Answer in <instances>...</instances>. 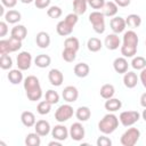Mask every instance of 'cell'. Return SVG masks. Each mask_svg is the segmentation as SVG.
Returning a JSON list of instances; mask_svg holds the SVG:
<instances>
[{"label": "cell", "mask_w": 146, "mask_h": 146, "mask_svg": "<svg viewBox=\"0 0 146 146\" xmlns=\"http://www.w3.org/2000/svg\"><path fill=\"white\" fill-rule=\"evenodd\" d=\"M24 90L26 92V97L31 102L40 100L42 97V89L40 86V81L34 75H29L24 79Z\"/></svg>", "instance_id": "1"}, {"label": "cell", "mask_w": 146, "mask_h": 146, "mask_svg": "<svg viewBox=\"0 0 146 146\" xmlns=\"http://www.w3.org/2000/svg\"><path fill=\"white\" fill-rule=\"evenodd\" d=\"M119 127V117L114 114L108 112L106 115L100 119L98 122V130L104 135H111Z\"/></svg>", "instance_id": "2"}, {"label": "cell", "mask_w": 146, "mask_h": 146, "mask_svg": "<svg viewBox=\"0 0 146 146\" xmlns=\"http://www.w3.org/2000/svg\"><path fill=\"white\" fill-rule=\"evenodd\" d=\"M140 138V131L139 129L131 125V128L128 127V129L122 133L120 138V143L122 146H135Z\"/></svg>", "instance_id": "3"}, {"label": "cell", "mask_w": 146, "mask_h": 146, "mask_svg": "<svg viewBox=\"0 0 146 146\" xmlns=\"http://www.w3.org/2000/svg\"><path fill=\"white\" fill-rule=\"evenodd\" d=\"M22 48V41L10 36L9 39L0 40V55H7L10 52H15Z\"/></svg>", "instance_id": "4"}, {"label": "cell", "mask_w": 146, "mask_h": 146, "mask_svg": "<svg viewBox=\"0 0 146 146\" xmlns=\"http://www.w3.org/2000/svg\"><path fill=\"white\" fill-rule=\"evenodd\" d=\"M89 22L92 24L94 31L98 34H103L105 32V15L103 11L95 10L89 15Z\"/></svg>", "instance_id": "5"}, {"label": "cell", "mask_w": 146, "mask_h": 146, "mask_svg": "<svg viewBox=\"0 0 146 146\" xmlns=\"http://www.w3.org/2000/svg\"><path fill=\"white\" fill-rule=\"evenodd\" d=\"M73 114H74V110L70 105V103L68 104H63V105H60L56 110V112H55V120L57 122H59V123H64V122L68 121L73 116Z\"/></svg>", "instance_id": "6"}, {"label": "cell", "mask_w": 146, "mask_h": 146, "mask_svg": "<svg viewBox=\"0 0 146 146\" xmlns=\"http://www.w3.org/2000/svg\"><path fill=\"white\" fill-rule=\"evenodd\" d=\"M139 119H140V113L137 111H124L121 112L119 115V121L125 128L133 125L136 122L139 121Z\"/></svg>", "instance_id": "7"}, {"label": "cell", "mask_w": 146, "mask_h": 146, "mask_svg": "<svg viewBox=\"0 0 146 146\" xmlns=\"http://www.w3.org/2000/svg\"><path fill=\"white\" fill-rule=\"evenodd\" d=\"M17 67L22 71H26L32 65V55L29 51H21L16 57Z\"/></svg>", "instance_id": "8"}, {"label": "cell", "mask_w": 146, "mask_h": 146, "mask_svg": "<svg viewBox=\"0 0 146 146\" xmlns=\"http://www.w3.org/2000/svg\"><path fill=\"white\" fill-rule=\"evenodd\" d=\"M68 132H70V137H71L73 140H75V141L82 140V139L84 138V135H86L84 127L80 123V121L72 123L71 127H70Z\"/></svg>", "instance_id": "9"}, {"label": "cell", "mask_w": 146, "mask_h": 146, "mask_svg": "<svg viewBox=\"0 0 146 146\" xmlns=\"http://www.w3.org/2000/svg\"><path fill=\"white\" fill-rule=\"evenodd\" d=\"M51 136L54 139L64 141L70 136V132H68V129L64 124H57L54 128H51Z\"/></svg>", "instance_id": "10"}, {"label": "cell", "mask_w": 146, "mask_h": 146, "mask_svg": "<svg viewBox=\"0 0 146 146\" xmlns=\"http://www.w3.org/2000/svg\"><path fill=\"white\" fill-rule=\"evenodd\" d=\"M62 96H63V98L66 103H74V102H76V99L79 97V91H78L76 87L67 86V87L64 88V90L62 92Z\"/></svg>", "instance_id": "11"}, {"label": "cell", "mask_w": 146, "mask_h": 146, "mask_svg": "<svg viewBox=\"0 0 146 146\" xmlns=\"http://www.w3.org/2000/svg\"><path fill=\"white\" fill-rule=\"evenodd\" d=\"M110 25H111V29L113 31V33H122L124 32L125 27H127V24H125V19L123 17H120V16H116V17H113L110 22Z\"/></svg>", "instance_id": "12"}, {"label": "cell", "mask_w": 146, "mask_h": 146, "mask_svg": "<svg viewBox=\"0 0 146 146\" xmlns=\"http://www.w3.org/2000/svg\"><path fill=\"white\" fill-rule=\"evenodd\" d=\"M104 44L108 50H116L121 46V40L119 38V34L116 33H111L106 35L104 40Z\"/></svg>", "instance_id": "13"}, {"label": "cell", "mask_w": 146, "mask_h": 146, "mask_svg": "<svg viewBox=\"0 0 146 146\" xmlns=\"http://www.w3.org/2000/svg\"><path fill=\"white\" fill-rule=\"evenodd\" d=\"M48 80H49L50 84H52L55 87H59L64 82V75L59 70L51 68L48 73Z\"/></svg>", "instance_id": "14"}, {"label": "cell", "mask_w": 146, "mask_h": 146, "mask_svg": "<svg viewBox=\"0 0 146 146\" xmlns=\"http://www.w3.org/2000/svg\"><path fill=\"white\" fill-rule=\"evenodd\" d=\"M139 78L137 76V74L133 71H127L123 75V84L128 88V89H132L137 86Z\"/></svg>", "instance_id": "15"}, {"label": "cell", "mask_w": 146, "mask_h": 146, "mask_svg": "<svg viewBox=\"0 0 146 146\" xmlns=\"http://www.w3.org/2000/svg\"><path fill=\"white\" fill-rule=\"evenodd\" d=\"M34 129H35V132L39 133L41 137H46L49 132H51V127H50V123L46 120H39L35 122L34 124Z\"/></svg>", "instance_id": "16"}, {"label": "cell", "mask_w": 146, "mask_h": 146, "mask_svg": "<svg viewBox=\"0 0 146 146\" xmlns=\"http://www.w3.org/2000/svg\"><path fill=\"white\" fill-rule=\"evenodd\" d=\"M113 67H114V71L119 74H124L127 71H128V67H129V63L125 57H117L114 59L113 62Z\"/></svg>", "instance_id": "17"}, {"label": "cell", "mask_w": 146, "mask_h": 146, "mask_svg": "<svg viewBox=\"0 0 146 146\" xmlns=\"http://www.w3.org/2000/svg\"><path fill=\"white\" fill-rule=\"evenodd\" d=\"M35 43L41 49L48 48L49 44H50V35L47 32H44V31L39 32L36 34V36H35Z\"/></svg>", "instance_id": "18"}, {"label": "cell", "mask_w": 146, "mask_h": 146, "mask_svg": "<svg viewBox=\"0 0 146 146\" xmlns=\"http://www.w3.org/2000/svg\"><path fill=\"white\" fill-rule=\"evenodd\" d=\"M139 42L138 35L133 30H129L127 32H124L123 34V43L122 44H128V46H135L137 47Z\"/></svg>", "instance_id": "19"}, {"label": "cell", "mask_w": 146, "mask_h": 146, "mask_svg": "<svg viewBox=\"0 0 146 146\" xmlns=\"http://www.w3.org/2000/svg\"><path fill=\"white\" fill-rule=\"evenodd\" d=\"M26 35H27V30L24 25H21V24L15 25L10 31V36H13L15 39H18L21 41H23L26 38Z\"/></svg>", "instance_id": "20"}, {"label": "cell", "mask_w": 146, "mask_h": 146, "mask_svg": "<svg viewBox=\"0 0 146 146\" xmlns=\"http://www.w3.org/2000/svg\"><path fill=\"white\" fill-rule=\"evenodd\" d=\"M7 78H8L9 82L11 84H19L24 80L22 70H19V68H13V70H10L9 73H8V75H7Z\"/></svg>", "instance_id": "21"}, {"label": "cell", "mask_w": 146, "mask_h": 146, "mask_svg": "<svg viewBox=\"0 0 146 146\" xmlns=\"http://www.w3.org/2000/svg\"><path fill=\"white\" fill-rule=\"evenodd\" d=\"M104 107L107 112H111V113H114L116 111H119L121 107H122V103L120 99L117 98H110V99H106L105 104H104Z\"/></svg>", "instance_id": "22"}, {"label": "cell", "mask_w": 146, "mask_h": 146, "mask_svg": "<svg viewBox=\"0 0 146 146\" xmlns=\"http://www.w3.org/2000/svg\"><path fill=\"white\" fill-rule=\"evenodd\" d=\"M21 121L22 123L27 127V128H31V127H34L36 120H35V115L31 112V111H24L22 114H21Z\"/></svg>", "instance_id": "23"}, {"label": "cell", "mask_w": 146, "mask_h": 146, "mask_svg": "<svg viewBox=\"0 0 146 146\" xmlns=\"http://www.w3.org/2000/svg\"><path fill=\"white\" fill-rule=\"evenodd\" d=\"M73 71L78 78H86V76H88V74L90 72V67L87 63H78V64H75Z\"/></svg>", "instance_id": "24"}, {"label": "cell", "mask_w": 146, "mask_h": 146, "mask_svg": "<svg viewBox=\"0 0 146 146\" xmlns=\"http://www.w3.org/2000/svg\"><path fill=\"white\" fill-rule=\"evenodd\" d=\"M56 31L60 36H66V35H70L73 32V26L67 24L65 21H60L56 25Z\"/></svg>", "instance_id": "25"}, {"label": "cell", "mask_w": 146, "mask_h": 146, "mask_svg": "<svg viewBox=\"0 0 146 146\" xmlns=\"http://www.w3.org/2000/svg\"><path fill=\"white\" fill-rule=\"evenodd\" d=\"M75 116L80 122H86L90 119L91 116V111L89 107L87 106H80L76 111H75Z\"/></svg>", "instance_id": "26"}, {"label": "cell", "mask_w": 146, "mask_h": 146, "mask_svg": "<svg viewBox=\"0 0 146 146\" xmlns=\"http://www.w3.org/2000/svg\"><path fill=\"white\" fill-rule=\"evenodd\" d=\"M22 19V15L18 10L15 9H9L6 14H5V21L9 24H16Z\"/></svg>", "instance_id": "27"}, {"label": "cell", "mask_w": 146, "mask_h": 146, "mask_svg": "<svg viewBox=\"0 0 146 146\" xmlns=\"http://www.w3.org/2000/svg\"><path fill=\"white\" fill-rule=\"evenodd\" d=\"M117 10H119V6L114 1H108L103 7V14L105 16H108V17L115 16L117 14Z\"/></svg>", "instance_id": "28"}, {"label": "cell", "mask_w": 146, "mask_h": 146, "mask_svg": "<svg viewBox=\"0 0 146 146\" xmlns=\"http://www.w3.org/2000/svg\"><path fill=\"white\" fill-rule=\"evenodd\" d=\"M125 24H127L128 27H130L132 30L133 29H137L141 24V18L137 14H130V15H128L125 17Z\"/></svg>", "instance_id": "29"}, {"label": "cell", "mask_w": 146, "mask_h": 146, "mask_svg": "<svg viewBox=\"0 0 146 146\" xmlns=\"http://www.w3.org/2000/svg\"><path fill=\"white\" fill-rule=\"evenodd\" d=\"M50 63H51V58L49 55H46V54H40L34 58V64L40 68L48 67Z\"/></svg>", "instance_id": "30"}, {"label": "cell", "mask_w": 146, "mask_h": 146, "mask_svg": "<svg viewBox=\"0 0 146 146\" xmlns=\"http://www.w3.org/2000/svg\"><path fill=\"white\" fill-rule=\"evenodd\" d=\"M99 94L100 96L104 98V99H110L114 96L115 94V88L113 84L111 83H105L100 87V90H99Z\"/></svg>", "instance_id": "31"}, {"label": "cell", "mask_w": 146, "mask_h": 146, "mask_svg": "<svg viewBox=\"0 0 146 146\" xmlns=\"http://www.w3.org/2000/svg\"><path fill=\"white\" fill-rule=\"evenodd\" d=\"M41 136L36 132H30L25 137V145L26 146H40L41 144Z\"/></svg>", "instance_id": "32"}, {"label": "cell", "mask_w": 146, "mask_h": 146, "mask_svg": "<svg viewBox=\"0 0 146 146\" xmlns=\"http://www.w3.org/2000/svg\"><path fill=\"white\" fill-rule=\"evenodd\" d=\"M102 47H103V42L100 41V39H98V38H90L88 41H87V48H88V50L89 51H91V52H97V51H99L100 49H102Z\"/></svg>", "instance_id": "33"}, {"label": "cell", "mask_w": 146, "mask_h": 146, "mask_svg": "<svg viewBox=\"0 0 146 146\" xmlns=\"http://www.w3.org/2000/svg\"><path fill=\"white\" fill-rule=\"evenodd\" d=\"M88 1L86 0H73V11L76 15H82L87 11Z\"/></svg>", "instance_id": "34"}, {"label": "cell", "mask_w": 146, "mask_h": 146, "mask_svg": "<svg viewBox=\"0 0 146 146\" xmlns=\"http://www.w3.org/2000/svg\"><path fill=\"white\" fill-rule=\"evenodd\" d=\"M64 48L72 49V50H74V51L78 52V50L80 48L79 39L75 38V36H68V38H66L65 41H64Z\"/></svg>", "instance_id": "35"}, {"label": "cell", "mask_w": 146, "mask_h": 146, "mask_svg": "<svg viewBox=\"0 0 146 146\" xmlns=\"http://www.w3.org/2000/svg\"><path fill=\"white\" fill-rule=\"evenodd\" d=\"M136 52H137V47H135V46H128V44H122L121 46V54L125 58L135 57Z\"/></svg>", "instance_id": "36"}, {"label": "cell", "mask_w": 146, "mask_h": 146, "mask_svg": "<svg viewBox=\"0 0 146 146\" xmlns=\"http://www.w3.org/2000/svg\"><path fill=\"white\" fill-rule=\"evenodd\" d=\"M131 66L133 70H137V71H141L143 68L146 67V59L141 56H136V57H132V60H131Z\"/></svg>", "instance_id": "37"}, {"label": "cell", "mask_w": 146, "mask_h": 146, "mask_svg": "<svg viewBox=\"0 0 146 146\" xmlns=\"http://www.w3.org/2000/svg\"><path fill=\"white\" fill-rule=\"evenodd\" d=\"M44 99H46L48 103H50L51 105H55V104H57V103L59 102V94H58L57 91L52 90V89H49V90L46 91Z\"/></svg>", "instance_id": "38"}, {"label": "cell", "mask_w": 146, "mask_h": 146, "mask_svg": "<svg viewBox=\"0 0 146 146\" xmlns=\"http://www.w3.org/2000/svg\"><path fill=\"white\" fill-rule=\"evenodd\" d=\"M50 110H51V104L48 103L46 99L42 100V102H40V103L38 104V106H36V112H38L40 115H46V114H48V113L50 112Z\"/></svg>", "instance_id": "39"}, {"label": "cell", "mask_w": 146, "mask_h": 146, "mask_svg": "<svg viewBox=\"0 0 146 146\" xmlns=\"http://www.w3.org/2000/svg\"><path fill=\"white\" fill-rule=\"evenodd\" d=\"M0 67L2 70H10L13 67V58L9 56V54L1 55V57H0Z\"/></svg>", "instance_id": "40"}, {"label": "cell", "mask_w": 146, "mask_h": 146, "mask_svg": "<svg viewBox=\"0 0 146 146\" xmlns=\"http://www.w3.org/2000/svg\"><path fill=\"white\" fill-rule=\"evenodd\" d=\"M62 57L65 62H68V63H72L75 58H76V51L72 50V49H67V48H64L63 52H62Z\"/></svg>", "instance_id": "41"}, {"label": "cell", "mask_w": 146, "mask_h": 146, "mask_svg": "<svg viewBox=\"0 0 146 146\" xmlns=\"http://www.w3.org/2000/svg\"><path fill=\"white\" fill-rule=\"evenodd\" d=\"M62 14H63V11H62L60 7H58V6H50L47 9V15L50 18H59L62 16Z\"/></svg>", "instance_id": "42"}, {"label": "cell", "mask_w": 146, "mask_h": 146, "mask_svg": "<svg viewBox=\"0 0 146 146\" xmlns=\"http://www.w3.org/2000/svg\"><path fill=\"white\" fill-rule=\"evenodd\" d=\"M67 24H70L71 26H75V24L78 23V21H79V15H76L75 13H71V14H67L66 15V17H65V19H64Z\"/></svg>", "instance_id": "43"}, {"label": "cell", "mask_w": 146, "mask_h": 146, "mask_svg": "<svg viewBox=\"0 0 146 146\" xmlns=\"http://www.w3.org/2000/svg\"><path fill=\"white\" fill-rule=\"evenodd\" d=\"M89 6L96 10H99V9H103V7L105 6L106 1L105 0H89L88 1Z\"/></svg>", "instance_id": "44"}, {"label": "cell", "mask_w": 146, "mask_h": 146, "mask_svg": "<svg viewBox=\"0 0 146 146\" xmlns=\"http://www.w3.org/2000/svg\"><path fill=\"white\" fill-rule=\"evenodd\" d=\"M96 144H97V146H111L112 140L106 136H100V137H98Z\"/></svg>", "instance_id": "45"}, {"label": "cell", "mask_w": 146, "mask_h": 146, "mask_svg": "<svg viewBox=\"0 0 146 146\" xmlns=\"http://www.w3.org/2000/svg\"><path fill=\"white\" fill-rule=\"evenodd\" d=\"M51 0H34V5L38 9H44L49 7Z\"/></svg>", "instance_id": "46"}, {"label": "cell", "mask_w": 146, "mask_h": 146, "mask_svg": "<svg viewBox=\"0 0 146 146\" xmlns=\"http://www.w3.org/2000/svg\"><path fill=\"white\" fill-rule=\"evenodd\" d=\"M8 23L5 21H1L0 22V36L1 38H3V36H6V34L8 33V25H7Z\"/></svg>", "instance_id": "47"}, {"label": "cell", "mask_w": 146, "mask_h": 146, "mask_svg": "<svg viewBox=\"0 0 146 146\" xmlns=\"http://www.w3.org/2000/svg\"><path fill=\"white\" fill-rule=\"evenodd\" d=\"M1 3L2 6H5L6 8H14L16 5H17V0H1Z\"/></svg>", "instance_id": "48"}, {"label": "cell", "mask_w": 146, "mask_h": 146, "mask_svg": "<svg viewBox=\"0 0 146 146\" xmlns=\"http://www.w3.org/2000/svg\"><path fill=\"white\" fill-rule=\"evenodd\" d=\"M139 80H140V82H141V84L146 88V67L145 68H143L141 71H140V74H139Z\"/></svg>", "instance_id": "49"}, {"label": "cell", "mask_w": 146, "mask_h": 146, "mask_svg": "<svg viewBox=\"0 0 146 146\" xmlns=\"http://www.w3.org/2000/svg\"><path fill=\"white\" fill-rule=\"evenodd\" d=\"M114 2L119 6V7H128L131 2V0H114Z\"/></svg>", "instance_id": "50"}, {"label": "cell", "mask_w": 146, "mask_h": 146, "mask_svg": "<svg viewBox=\"0 0 146 146\" xmlns=\"http://www.w3.org/2000/svg\"><path fill=\"white\" fill-rule=\"evenodd\" d=\"M140 105L145 108L146 107V92H144L141 96H140Z\"/></svg>", "instance_id": "51"}, {"label": "cell", "mask_w": 146, "mask_h": 146, "mask_svg": "<svg viewBox=\"0 0 146 146\" xmlns=\"http://www.w3.org/2000/svg\"><path fill=\"white\" fill-rule=\"evenodd\" d=\"M48 145H49V146H60V145H62V141H59V140H57V139H54V140L49 141Z\"/></svg>", "instance_id": "52"}, {"label": "cell", "mask_w": 146, "mask_h": 146, "mask_svg": "<svg viewBox=\"0 0 146 146\" xmlns=\"http://www.w3.org/2000/svg\"><path fill=\"white\" fill-rule=\"evenodd\" d=\"M5 6H1L0 7V16H5Z\"/></svg>", "instance_id": "53"}, {"label": "cell", "mask_w": 146, "mask_h": 146, "mask_svg": "<svg viewBox=\"0 0 146 146\" xmlns=\"http://www.w3.org/2000/svg\"><path fill=\"white\" fill-rule=\"evenodd\" d=\"M141 117L146 121V107H145V110H144V111H143V113H141Z\"/></svg>", "instance_id": "54"}, {"label": "cell", "mask_w": 146, "mask_h": 146, "mask_svg": "<svg viewBox=\"0 0 146 146\" xmlns=\"http://www.w3.org/2000/svg\"><path fill=\"white\" fill-rule=\"evenodd\" d=\"M34 0H21V2H23V3H31V2H33Z\"/></svg>", "instance_id": "55"}, {"label": "cell", "mask_w": 146, "mask_h": 146, "mask_svg": "<svg viewBox=\"0 0 146 146\" xmlns=\"http://www.w3.org/2000/svg\"><path fill=\"white\" fill-rule=\"evenodd\" d=\"M86 1H89V0H86Z\"/></svg>", "instance_id": "56"}, {"label": "cell", "mask_w": 146, "mask_h": 146, "mask_svg": "<svg viewBox=\"0 0 146 146\" xmlns=\"http://www.w3.org/2000/svg\"><path fill=\"white\" fill-rule=\"evenodd\" d=\"M145 44H146V41H145Z\"/></svg>", "instance_id": "57"}]
</instances>
